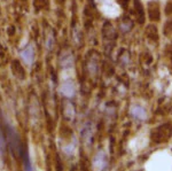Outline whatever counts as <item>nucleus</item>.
Segmentation results:
<instances>
[{
  "label": "nucleus",
  "mask_w": 172,
  "mask_h": 171,
  "mask_svg": "<svg viewBox=\"0 0 172 171\" xmlns=\"http://www.w3.org/2000/svg\"><path fill=\"white\" fill-rule=\"evenodd\" d=\"M98 8L108 18H116L122 15V7L116 0H98Z\"/></svg>",
  "instance_id": "1"
},
{
  "label": "nucleus",
  "mask_w": 172,
  "mask_h": 171,
  "mask_svg": "<svg viewBox=\"0 0 172 171\" xmlns=\"http://www.w3.org/2000/svg\"><path fill=\"white\" fill-rule=\"evenodd\" d=\"M5 166H6V170L7 171H16L15 170L14 160H13V157H12V155L8 151L5 154Z\"/></svg>",
  "instance_id": "2"
},
{
  "label": "nucleus",
  "mask_w": 172,
  "mask_h": 171,
  "mask_svg": "<svg viewBox=\"0 0 172 171\" xmlns=\"http://www.w3.org/2000/svg\"><path fill=\"white\" fill-rule=\"evenodd\" d=\"M54 171H63L62 160L60 159L59 154H55L54 156Z\"/></svg>",
  "instance_id": "3"
},
{
  "label": "nucleus",
  "mask_w": 172,
  "mask_h": 171,
  "mask_svg": "<svg viewBox=\"0 0 172 171\" xmlns=\"http://www.w3.org/2000/svg\"><path fill=\"white\" fill-rule=\"evenodd\" d=\"M78 171H89V167H88V163H87V160L86 159H81V163H79V170Z\"/></svg>",
  "instance_id": "4"
},
{
  "label": "nucleus",
  "mask_w": 172,
  "mask_h": 171,
  "mask_svg": "<svg viewBox=\"0 0 172 171\" xmlns=\"http://www.w3.org/2000/svg\"><path fill=\"white\" fill-rule=\"evenodd\" d=\"M70 171H77V169H76V168L74 167V168H72V169H71V170H70Z\"/></svg>",
  "instance_id": "5"
}]
</instances>
